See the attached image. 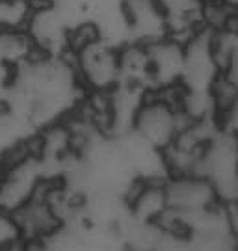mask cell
Masks as SVG:
<instances>
[{"label": "cell", "mask_w": 238, "mask_h": 251, "mask_svg": "<svg viewBox=\"0 0 238 251\" xmlns=\"http://www.w3.org/2000/svg\"><path fill=\"white\" fill-rule=\"evenodd\" d=\"M117 49L103 39H95L73 52L75 69L80 86L88 91H110L119 84V58Z\"/></svg>", "instance_id": "6da1fadb"}, {"label": "cell", "mask_w": 238, "mask_h": 251, "mask_svg": "<svg viewBox=\"0 0 238 251\" xmlns=\"http://www.w3.org/2000/svg\"><path fill=\"white\" fill-rule=\"evenodd\" d=\"M25 30L32 39L35 50L43 56H60L67 50L71 26L56 4L32 8Z\"/></svg>", "instance_id": "7a4b0ae2"}, {"label": "cell", "mask_w": 238, "mask_h": 251, "mask_svg": "<svg viewBox=\"0 0 238 251\" xmlns=\"http://www.w3.org/2000/svg\"><path fill=\"white\" fill-rule=\"evenodd\" d=\"M164 194L173 212H192L218 203L211 180L197 173L169 175L164 180Z\"/></svg>", "instance_id": "3957f363"}, {"label": "cell", "mask_w": 238, "mask_h": 251, "mask_svg": "<svg viewBox=\"0 0 238 251\" xmlns=\"http://www.w3.org/2000/svg\"><path fill=\"white\" fill-rule=\"evenodd\" d=\"M11 216L15 218L19 229H21L25 246H32V244L43 246L45 238L62 225V220L54 212L49 199L45 198L41 186L26 203L11 210Z\"/></svg>", "instance_id": "277c9868"}, {"label": "cell", "mask_w": 238, "mask_h": 251, "mask_svg": "<svg viewBox=\"0 0 238 251\" xmlns=\"http://www.w3.org/2000/svg\"><path fill=\"white\" fill-rule=\"evenodd\" d=\"M149 52L151 65V90H162L181 84L185 49L169 37L145 43Z\"/></svg>", "instance_id": "5b68a950"}, {"label": "cell", "mask_w": 238, "mask_h": 251, "mask_svg": "<svg viewBox=\"0 0 238 251\" xmlns=\"http://www.w3.org/2000/svg\"><path fill=\"white\" fill-rule=\"evenodd\" d=\"M132 41L151 43L166 37V11L157 0H121Z\"/></svg>", "instance_id": "8992f818"}, {"label": "cell", "mask_w": 238, "mask_h": 251, "mask_svg": "<svg viewBox=\"0 0 238 251\" xmlns=\"http://www.w3.org/2000/svg\"><path fill=\"white\" fill-rule=\"evenodd\" d=\"M37 50L25 28L0 26V65L15 69L21 63L32 60Z\"/></svg>", "instance_id": "52a82bcc"}, {"label": "cell", "mask_w": 238, "mask_h": 251, "mask_svg": "<svg viewBox=\"0 0 238 251\" xmlns=\"http://www.w3.org/2000/svg\"><path fill=\"white\" fill-rule=\"evenodd\" d=\"M32 4L28 0H0V26L25 28Z\"/></svg>", "instance_id": "ba28073f"}, {"label": "cell", "mask_w": 238, "mask_h": 251, "mask_svg": "<svg viewBox=\"0 0 238 251\" xmlns=\"http://www.w3.org/2000/svg\"><path fill=\"white\" fill-rule=\"evenodd\" d=\"M19 246H25V240L15 218L8 210H0V250H11Z\"/></svg>", "instance_id": "9c48e42d"}, {"label": "cell", "mask_w": 238, "mask_h": 251, "mask_svg": "<svg viewBox=\"0 0 238 251\" xmlns=\"http://www.w3.org/2000/svg\"><path fill=\"white\" fill-rule=\"evenodd\" d=\"M166 15H201L203 0H157Z\"/></svg>", "instance_id": "30bf717a"}, {"label": "cell", "mask_w": 238, "mask_h": 251, "mask_svg": "<svg viewBox=\"0 0 238 251\" xmlns=\"http://www.w3.org/2000/svg\"><path fill=\"white\" fill-rule=\"evenodd\" d=\"M32 4V8H37V6H49V4H54L56 0H28Z\"/></svg>", "instance_id": "8fae6325"}, {"label": "cell", "mask_w": 238, "mask_h": 251, "mask_svg": "<svg viewBox=\"0 0 238 251\" xmlns=\"http://www.w3.org/2000/svg\"><path fill=\"white\" fill-rule=\"evenodd\" d=\"M220 2H223V4H227V6H231V8L238 9V0H220Z\"/></svg>", "instance_id": "7c38bea8"}, {"label": "cell", "mask_w": 238, "mask_h": 251, "mask_svg": "<svg viewBox=\"0 0 238 251\" xmlns=\"http://www.w3.org/2000/svg\"><path fill=\"white\" fill-rule=\"evenodd\" d=\"M0 210H4V208H2V206H0Z\"/></svg>", "instance_id": "4fadbf2b"}]
</instances>
